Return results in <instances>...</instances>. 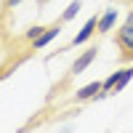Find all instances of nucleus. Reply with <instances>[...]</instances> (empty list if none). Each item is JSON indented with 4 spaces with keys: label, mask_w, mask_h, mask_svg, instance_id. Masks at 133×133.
I'll return each mask as SVG.
<instances>
[{
    "label": "nucleus",
    "mask_w": 133,
    "mask_h": 133,
    "mask_svg": "<svg viewBox=\"0 0 133 133\" xmlns=\"http://www.w3.org/2000/svg\"><path fill=\"white\" fill-rule=\"evenodd\" d=\"M115 45L120 61H133V8L125 14L120 27H115Z\"/></svg>",
    "instance_id": "f257e3e1"
},
{
    "label": "nucleus",
    "mask_w": 133,
    "mask_h": 133,
    "mask_svg": "<svg viewBox=\"0 0 133 133\" xmlns=\"http://www.w3.org/2000/svg\"><path fill=\"white\" fill-rule=\"evenodd\" d=\"M133 80V66H123V69H117L107 77V80H101V96H109V93H120L123 88Z\"/></svg>",
    "instance_id": "f03ea898"
},
{
    "label": "nucleus",
    "mask_w": 133,
    "mask_h": 133,
    "mask_svg": "<svg viewBox=\"0 0 133 133\" xmlns=\"http://www.w3.org/2000/svg\"><path fill=\"white\" fill-rule=\"evenodd\" d=\"M96 53H98V48L96 45H91V48H85L83 53H80V56H77L75 59V64H72V69H69V75H83L85 69H88V66H91L93 64V59H96Z\"/></svg>",
    "instance_id": "7ed1b4c3"
},
{
    "label": "nucleus",
    "mask_w": 133,
    "mask_h": 133,
    "mask_svg": "<svg viewBox=\"0 0 133 133\" xmlns=\"http://www.w3.org/2000/svg\"><path fill=\"white\" fill-rule=\"evenodd\" d=\"M59 32H61V21H56V24H51V27H43V32H40V35H37L35 40H32V48H35V51L45 48L48 43H51L53 37L59 35Z\"/></svg>",
    "instance_id": "20e7f679"
},
{
    "label": "nucleus",
    "mask_w": 133,
    "mask_h": 133,
    "mask_svg": "<svg viewBox=\"0 0 133 133\" xmlns=\"http://www.w3.org/2000/svg\"><path fill=\"white\" fill-rule=\"evenodd\" d=\"M96 29H98V16H91V19H88L85 24H83V29L77 32V35H75L72 40H69V45H83V43H85L88 37H91Z\"/></svg>",
    "instance_id": "39448f33"
},
{
    "label": "nucleus",
    "mask_w": 133,
    "mask_h": 133,
    "mask_svg": "<svg viewBox=\"0 0 133 133\" xmlns=\"http://www.w3.org/2000/svg\"><path fill=\"white\" fill-rule=\"evenodd\" d=\"M98 96H101V80L80 88V91L75 93V101H88V98H98Z\"/></svg>",
    "instance_id": "423d86ee"
},
{
    "label": "nucleus",
    "mask_w": 133,
    "mask_h": 133,
    "mask_svg": "<svg viewBox=\"0 0 133 133\" xmlns=\"http://www.w3.org/2000/svg\"><path fill=\"white\" fill-rule=\"evenodd\" d=\"M117 24V11H107V14L98 19V32H109Z\"/></svg>",
    "instance_id": "0eeeda50"
},
{
    "label": "nucleus",
    "mask_w": 133,
    "mask_h": 133,
    "mask_svg": "<svg viewBox=\"0 0 133 133\" xmlns=\"http://www.w3.org/2000/svg\"><path fill=\"white\" fill-rule=\"evenodd\" d=\"M80 8H83V3H80V0H72V3H69V8H66L64 14H61V19H59V21H61V24H66V21H69L75 14H80Z\"/></svg>",
    "instance_id": "6e6552de"
},
{
    "label": "nucleus",
    "mask_w": 133,
    "mask_h": 133,
    "mask_svg": "<svg viewBox=\"0 0 133 133\" xmlns=\"http://www.w3.org/2000/svg\"><path fill=\"white\" fill-rule=\"evenodd\" d=\"M21 0H5V8H14V5H19Z\"/></svg>",
    "instance_id": "1a4fd4ad"
},
{
    "label": "nucleus",
    "mask_w": 133,
    "mask_h": 133,
    "mask_svg": "<svg viewBox=\"0 0 133 133\" xmlns=\"http://www.w3.org/2000/svg\"><path fill=\"white\" fill-rule=\"evenodd\" d=\"M125 3H133V0H125Z\"/></svg>",
    "instance_id": "9d476101"
}]
</instances>
